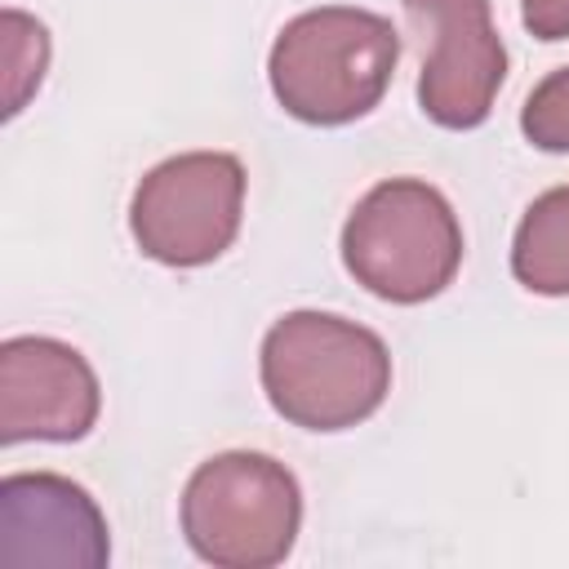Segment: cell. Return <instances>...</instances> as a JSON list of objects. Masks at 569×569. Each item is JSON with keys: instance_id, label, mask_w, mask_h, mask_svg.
I'll list each match as a JSON object with an SVG mask.
<instances>
[{"instance_id": "cell-1", "label": "cell", "mask_w": 569, "mask_h": 569, "mask_svg": "<svg viewBox=\"0 0 569 569\" xmlns=\"http://www.w3.org/2000/svg\"><path fill=\"white\" fill-rule=\"evenodd\" d=\"M271 409L307 431H347L378 413L391 391L387 342L333 311L280 316L258 356Z\"/></svg>"}, {"instance_id": "cell-2", "label": "cell", "mask_w": 569, "mask_h": 569, "mask_svg": "<svg viewBox=\"0 0 569 569\" xmlns=\"http://www.w3.org/2000/svg\"><path fill=\"white\" fill-rule=\"evenodd\" d=\"M396 62L400 36L382 13L320 4L280 27L267 58V80L293 120L347 124L382 102Z\"/></svg>"}, {"instance_id": "cell-3", "label": "cell", "mask_w": 569, "mask_h": 569, "mask_svg": "<svg viewBox=\"0 0 569 569\" xmlns=\"http://www.w3.org/2000/svg\"><path fill=\"white\" fill-rule=\"evenodd\" d=\"M347 271L387 302L436 298L462 267V227L453 204L422 178L369 187L342 222Z\"/></svg>"}, {"instance_id": "cell-4", "label": "cell", "mask_w": 569, "mask_h": 569, "mask_svg": "<svg viewBox=\"0 0 569 569\" xmlns=\"http://www.w3.org/2000/svg\"><path fill=\"white\" fill-rule=\"evenodd\" d=\"M302 525V489L284 462L253 449L213 453L182 489L187 547L218 569L280 565Z\"/></svg>"}, {"instance_id": "cell-5", "label": "cell", "mask_w": 569, "mask_h": 569, "mask_svg": "<svg viewBox=\"0 0 569 569\" xmlns=\"http://www.w3.org/2000/svg\"><path fill=\"white\" fill-rule=\"evenodd\" d=\"M244 213V169L227 151L160 160L129 200L138 249L164 267H204L231 249Z\"/></svg>"}, {"instance_id": "cell-6", "label": "cell", "mask_w": 569, "mask_h": 569, "mask_svg": "<svg viewBox=\"0 0 569 569\" xmlns=\"http://www.w3.org/2000/svg\"><path fill=\"white\" fill-rule=\"evenodd\" d=\"M409 22L431 40L418 76V107L440 129H476L489 120L507 80V49L489 0H405Z\"/></svg>"}, {"instance_id": "cell-7", "label": "cell", "mask_w": 569, "mask_h": 569, "mask_svg": "<svg viewBox=\"0 0 569 569\" xmlns=\"http://www.w3.org/2000/svg\"><path fill=\"white\" fill-rule=\"evenodd\" d=\"M98 373L58 338L18 333L0 347V440H80L98 422Z\"/></svg>"}, {"instance_id": "cell-8", "label": "cell", "mask_w": 569, "mask_h": 569, "mask_svg": "<svg viewBox=\"0 0 569 569\" xmlns=\"http://www.w3.org/2000/svg\"><path fill=\"white\" fill-rule=\"evenodd\" d=\"M0 556L9 565L102 569L111 538L89 489L53 471H13L0 480Z\"/></svg>"}, {"instance_id": "cell-9", "label": "cell", "mask_w": 569, "mask_h": 569, "mask_svg": "<svg viewBox=\"0 0 569 569\" xmlns=\"http://www.w3.org/2000/svg\"><path fill=\"white\" fill-rule=\"evenodd\" d=\"M511 271L529 293L569 298V187L542 191L511 240Z\"/></svg>"}, {"instance_id": "cell-10", "label": "cell", "mask_w": 569, "mask_h": 569, "mask_svg": "<svg viewBox=\"0 0 569 569\" xmlns=\"http://www.w3.org/2000/svg\"><path fill=\"white\" fill-rule=\"evenodd\" d=\"M44 62H49L44 27L22 9H4V116H18L22 102L40 89Z\"/></svg>"}, {"instance_id": "cell-11", "label": "cell", "mask_w": 569, "mask_h": 569, "mask_svg": "<svg viewBox=\"0 0 569 569\" xmlns=\"http://www.w3.org/2000/svg\"><path fill=\"white\" fill-rule=\"evenodd\" d=\"M520 133L538 151H569V67L533 84V93L520 107Z\"/></svg>"}, {"instance_id": "cell-12", "label": "cell", "mask_w": 569, "mask_h": 569, "mask_svg": "<svg viewBox=\"0 0 569 569\" xmlns=\"http://www.w3.org/2000/svg\"><path fill=\"white\" fill-rule=\"evenodd\" d=\"M520 22L538 40H569V0H520Z\"/></svg>"}]
</instances>
